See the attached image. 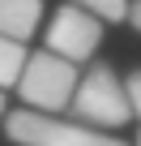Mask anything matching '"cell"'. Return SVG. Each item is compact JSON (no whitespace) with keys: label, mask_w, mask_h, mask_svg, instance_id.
Segmentation results:
<instances>
[{"label":"cell","mask_w":141,"mask_h":146,"mask_svg":"<svg viewBox=\"0 0 141 146\" xmlns=\"http://www.w3.org/2000/svg\"><path fill=\"white\" fill-rule=\"evenodd\" d=\"M5 133L17 146H128L107 129H94L73 116H56V112H34V108H13L5 116Z\"/></svg>","instance_id":"obj_1"},{"label":"cell","mask_w":141,"mask_h":146,"mask_svg":"<svg viewBox=\"0 0 141 146\" xmlns=\"http://www.w3.org/2000/svg\"><path fill=\"white\" fill-rule=\"evenodd\" d=\"M73 120H86L94 129H120L132 120V108H128V90H124V78L111 69V64H90L81 78H77V90H73V103H68Z\"/></svg>","instance_id":"obj_2"},{"label":"cell","mask_w":141,"mask_h":146,"mask_svg":"<svg viewBox=\"0 0 141 146\" xmlns=\"http://www.w3.org/2000/svg\"><path fill=\"white\" fill-rule=\"evenodd\" d=\"M77 78H81V69L77 64H68L64 56L56 52H30L26 56V69H22V78H17V95L26 108L34 112H68V103H73V90H77Z\"/></svg>","instance_id":"obj_3"},{"label":"cell","mask_w":141,"mask_h":146,"mask_svg":"<svg viewBox=\"0 0 141 146\" xmlns=\"http://www.w3.org/2000/svg\"><path fill=\"white\" fill-rule=\"evenodd\" d=\"M98 43H103V22L77 5H60L47 22V35H43V47L64 56L68 64H86L98 56Z\"/></svg>","instance_id":"obj_4"},{"label":"cell","mask_w":141,"mask_h":146,"mask_svg":"<svg viewBox=\"0 0 141 146\" xmlns=\"http://www.w3.org/2000/svg\"><path fill=\"white\" fill-rule=\"evenodd\" d=\"M43 26V0H0V35L5 39H34V30Z\"/></svg>","instance_id":"obj_5"},{"label":"cell","mask_w":141,"mask_h":146,"mask_svg":"<svg viewBox=\"0 0 141 146\" xmlns=\"http://www.w3.org/2000/svg\"><path fill=\"white\" fill-rule=\"evenodd\" d=\"M26 56H30V47H26V43H17V39H5V35H0V90L17 86L22 69H26Z\"/></svg>","instance_id":"obj_6"},{"label":"cell","mask_w":141,"mask_h":146,"mask_svg":"<svg viewBox=\"0 0 141 146\" xmlns=\"http://www.w3.org/2000/svg\"><path fill=\"white\" fill-rule=\"evenodd\" d=\"M86 13H94L98 22H128V0H68Z\"/></svg>","instance_id":"obj_7"},{"label":"cell","mask_w":141,"mask_h":146,"mask_svg":"<svg viewBox=\"0 0 141 146\" xmlns=\"http://www.w3.org/2000/svg\"><path fill=\"white\" fill-rule=\"evenodd\" d=\"M124 90H128V108H132V116L141 120V69H132L128 78H124Z\"/></svg>","instance_id":"obj_8"},{"label":"cell","mask_w":141,"mask_h":146,"mask_svg":"<svg viewBox=\"0 0 141 146\" xmlns=\"http://www.w3.org/2000/svg\"><path fill=\"white\" fill-rule=\"evenodd\" d=\"M128 22L141 30V0H132V5H128Z\"/></svg>","instance_id":"obj_9"},{"label":"cell","mask_w":141,"mask_h":146,"mask_svg":"<svg viewBox=\"0 0 141 146\" xmlns=\"http://www.w3.org/2000/svg\"><path fill=\"white\" fill-rule=\"evenodd\" d=\"M5 116H9V112H5V90H0V120H5Z\"/></svg>","instance_id":"obj_10"},{"label":"cell","mask_w":141,"mask_h":146,"mask_svg":"<svg viewBox=\"0 0 141 146\" xmlns=\"http://www.w3.org/2000/svg\"><path fill=\"white\" fill-rule=\"evenodd\" d=\"M137 146H141V133H137Z\"/></svg>","instance_id":"obj_11"}]
</instances>
